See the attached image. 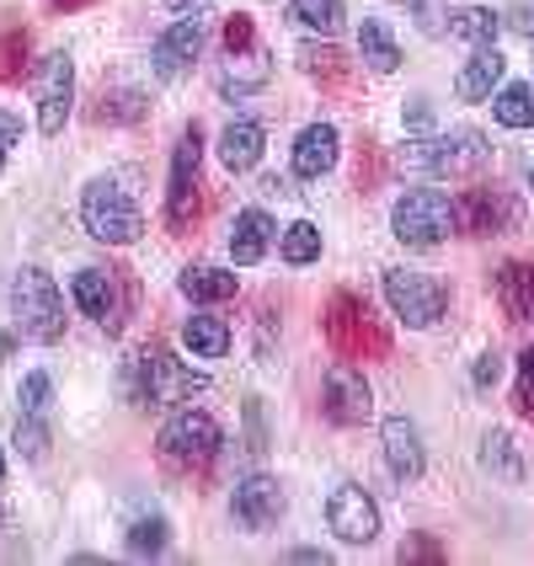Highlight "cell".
I'll return each mask as SVG.
<instances>
[{"mask_svg": "<svg viewBox=\"0 0 534 566\" xmlns=\"http://www.w3.org/2000/svg\"><path fill=\"white\" fill-rule=\"evenodd\" d=\"M321 326H326V343L337 358H385L390 353V332L375 321V311L358 300V294H332L326 300V315H321Z\"/></svg>", "mask_w": 534, "mask_h": 566, "instance_id": "7a4b0ae2", "label": "cell"}, {"mask_svg": "<svg viewBox=\"0 0 534 566\" xmlns=\"http://www.w3.org/2000/svg\"><path fill=\"white\" fill-rule=\"evenodd\" d=\"M396 562L411 566V562H443V545L433 535H407L396 545Z\"/></svg>", "mask_w": 534, "mask_h": 566, "instance_id": "f35d334b", "label": "cell"}, {"mask_svg": "<svg viewBox=\"0 0 534 566\" xmlns=\"http://www.w3.org/2000/svg\"><path fill=\"white\" fill-rule=\"evenodd\" d=\"M379 439H385V465H390L396 481H417L422 475L428 454H422V433H417L411 417H385L379 422Z\"/></svg>", "mask_w": 534, "mask_h": 566, "instance_id": "2e32d148", "label": "cell"}, {"mask_svg": "<svg viewBox=\"0 0 534 566\" xmlns=\"http://www.w3.org/2000/svg\"><path fill=\"white\" fill-rule=\"evenodd\" d=\"M230 64H235V70L220 81L224 96H247V92H256V86L268 81V54H262V49H252V54H235Z\"/></svg>", "mask_w": 534, "mask_h": 566, "instance_id": "1f68e13d", "label": "cell"}, {"mask_svg": "<svg viewBox=\"0 0 534 566\" xmlns=\"http://www.w3.org/2000/svg\"><path fill=\"white\" fill-rule=\"evenodd\" d=\"M337 150H343V139H337V128L332 124H311L300 128V139H294V177H326L332 166H337Z\"/></svg>", "mask_w": 534, "mask_h": 566, "instance_id": "ffe728a7", "label": "cell"}, {"mask_svg": "<svg viewBox=\"0 0 534 566\" xmlns=\"http://www.w3.org/2000/svg\"><path fill=\"white\" fill-rule=\"evenodd\" d=\"M203 54V22H198V11H182L171 28L156 38V49H150V70H156L160 81H182L188 75V64Z\"/></svg>", "mask_w": 534, "mask_h": 566, "instance_id": "5bb4252c", "label": "cell"}, {"mask_svg": "<svg viewBox=\"0 0 534 566\" xmlns=\"http://www.w3.org/2000/svg\"><path fill=\"white\" fill-rule=\"evenodd\" d=\"M294 60H300V70H305L311 81H321V86H343L347 81V54L337 43H305Z\"/></svg>", "mask_w": 534, "mask_h": 566, "instance_id": "83f0119b", "label": "cell"}, {"mask_svg": "<svg viewBox=\"0 0 534 566\" xmlns=\"http://www.w3.org/2000/svg\"><path fill=\"white\" fill-rule=\"evenodd\" d=\"M358 60L369 64L375 75H396L401 70V43H396V32L385 28L379 17L358 22Z\"/></svg>", "mask_w": 534, "mask_h": 566, "instance_id": "603a6c76", "label": "cell"}, {"mask_svg": "<svg viewBox=\"0 0 534 566\" xmlns=\"http://www.w3.org/2000/svg\"><path fill=\"white\" fill-rule=\"evenodd\" d=\"M279 256L289 268H311L315 256H321V230L311 220H294L289 230H279Z\"/></svg>", "mask_w": 534, "mask_h": 566, "instance_id": "4dcf8cb0", "label": "cell"}, {"mask_svg": "<svg viewBox=\"0 0 534 566\" xmlns=\"http://www.w3.org/2000/svg\"><path fill=\"white\" fill-rule=\"evenodd\" d=\"M81 224H86V235L102 241V247H134V241H139V230H145L139 203H134L113 177L86 182V192H81Z\"/></svg>", "mask_w": 534, "mask_h": 566, "instance_id": "277c9868", "label": "cell"}, {"mask_svg": "<svg viewBox=\"0 0 534 566\" xmlns=\"http://www.w3.org/2000/svg\"><path fill=\"white\" fill-rule=\"evenodd\" d=\"M486 134H475V128H454V134H443L439 139V177H471L486 166Z\"/></svg>", "mask_w": 534, "mask_h": 566, "instance_id": "7402d4cb", "label": "cell"}, {"mask_svg": "<svg viewBox=\"0 0 534 566\" xmlns=\"http://www.w3.org/2000/svg\"><path fill=\"white\" fill-rule=\"evenodd\" d=\"M230 513H235V524L241 530H273L283 518V486L273 475H247V481H235V492H230Z\"/></svg>", "mask_w": 534, "mask_h": 566, "instance_id": "9a60e30c", "label": "cell"}, {"mask_svg": "<svg viewBox=\"0 0 534 566\" xmlns=\"http://www.w3.org/2000/svg\"><path fill=\"white\" fill-rule=\"evenodd\" d=\"M390 230H396V241L411 247V252H433V247H443V241L460 230V220H454V198L428 192V188L401 192L396 209H390Z\"/></svg>", "mask_w": 534, "mask_h": 566, "instance_id": "5b68a950", "label": "cell"}, {"mask_svg": "<svg viewBox=\"0 0 534 566\" xmlns=\"http://www.w3.org/2000/svg\"><path fill=\"white\" fill-rule=\"evenodd\" d=\"M492 289H498V305H503L507 321L530 326L534 321V256H513V262H503L498 279H492Z\"/></svg>", "mask_w": 534, "mask_h": 566, "instance_id": "e0dca14e", "label": "cell"}, {"mask_svg": "<svg viewBox=\"0 0 534 566\" xmlns=\"http://www.w3.org/2000/svg\"><path fill=\"white\" fill-rule=\"evenodd\" d=\"M28 75V32H6L0 38V81H22Z\"/></svg>", "mask_w": 534, "mask_h": 566, "instance_id": "d590c367", "label": "cell"}, {"mask_svg": "<svg viewBox=\"0 0 534 566\" xmlns=\"http://www.w3.org/2000/svg\"><path fill=\"white\" fill-rule=\"evenodd\" d=\"M530 182H534V171H530Z\"/></svg>", "mask_w": 534, "mask_h": 566, "instance_id": "681fc988", "label": "cell"}, {"mask_svg": "<svg viewBox=\"0 0 534 566\" xmlns=\"http://www.w3.org/2000/svg\"><path fill=\"white\" fill-rule=\"evenodd\" d=\"M11 443H17V449H22V460H32V465H38V460H43V454H49V422H43V417H32V411H17V433H11Z\"/></svg>", "mask_w": 534, "mask_h": 566, "instance_id": "836d02e7", "label": "cell"}, {"mask_svg": "<svg viewBox=\"0 0 534 566\" xmlns=\"http://www.w3.org/2000/svg\"><path fill=\"white\" fill-rule=\"evenodd\" d=\"M160 460L166 465H177V471H192V465H209L214 454L224 449V433L220 422H214V411L203 407H177L166 417V428H160Z\"/></svg>", "mask_w": 534, "mask_h": 566, "instance_id": "52a82bcc", "label": "cell"}, {"mask_svg": "<svg viewBox=\"0 0 534 566\" xmlns=\"http://www.w3.org/2000/svg\"><path fill=\"white\" fill-rule=\"evenodd\" d=\"M454 220L465 235H503L519 224V203L503 188H471L454 198Z\"/></svg>", "mask_w": 534, "mask_h": 566, "instance_id": "4fadbf2b", "label": "cell"}, {"mask_svg": "<svg viewBox=\"0 0 534 566\" xmlns=\"http://www.w3.org/2000/svg\"><path fill=\"white\" fill-rule=\"evenodd\" d=\"M203 128L188 124L177 150H171V182H166V230L171 235H192V224L203 214Z\"/></svg>", "mask_w": 534, "mask_h": 566, "instance_id": "3957f363", "label": "cell"}, {"mask_svg": "<svg viewBox=\"0 0 534 566\" xmlns=\"http://www.w3.org/2000/svg\"><path fill=\"white\" fill-rule=\"evenodd\" d=\"M326 524H332V535L343 539V545H375L379 539V507L364 486L347 481V486L332 492V503H326Z\"/></svg>", "mask_w": 534, "mask_h": 566, "instance_id": "7c38bea8", "label": "cell"}, {"mask_svg": "<svg viewBox=\"0 0 534 566\" xmlns=\"http://www.w3.org/2000/svg\"><path fill=\"white\" fill-rule=\"evenodd\" d=\"M17 139H22V118L0 107V166H6V156L17 150Z\"/></svg>", "mask_w": 534, "mask_h": 566, "instance_id": "60d3db41", "label": "cell"}, {"mask_svg": "<svg viewBox=\"0 0 534 566\" xmlns=\"http://www.w3.org/2000/svg\"><path fill=\"white\" fill-rule=\"evenodd\" d=\"M262 150H268V134H262V124H256V118H235V124H224V134H220V166L230 171V177H247V171H256Z\"/></svg>", "mask_w": 534, "mask_h": 566, "instance_id": "ac0fdd59", "label": "cell"}, {"mask_svg": "<svg viewBox=\"0 0 534 566\" xmlns=\"http://www.w3.org/2000/svg\"><path fill=\"white\" fill-rule=\"evenodd\" d=\"M396 166L401 171H422V177H439V139H407Z\"/></svg>", "mask_w": 534, "mask_h": 566, "instance_id": "e575fe53", "label": "cell"}, {"mask_svg": "<svg viewBox=\"0 0 534 566\" xmlns=\"http://www.w3.org/2000/svg\"><path fill=\"white\" fill-rule=\"evenodd\" d=\"M503 75H507V60L498 54V43L492 49H471V60L460 64V75H454V96L460 102H486L503 86Z\"/></svg>", "mask_w": 534, "mask_h": 566, "instance_id": "d6986e66", "label": "cell"}, {"mask_svg": "<svg viewBox=\"0 0 534 566\" xmlns=\"http://www.w3.org/2000/svg\"><path fill=\"white\" fill-rule=\"evenodd\" d=\"M289 22H300L305 32L332 38V32L343 28V0H289Z\"/></svg>", "mask_w": 534, "mask_h": 566, "instance_id": "f546056e", "label": "cell"}, {"mask_svg": "<svg viewBox=\"0 0 534 566\" xmlns=\"http://www.w3.org/2000/svg\"><path fill=\"white\" fill-rule=\"evenodd\" d=\"M407 128H417V134H422V128H433V107H428V96H411L407 102Z\"/></svg>", "mask_w": 534, "mask_h": 566, "instance_id": "7bdbcfd3", "label": "cell"}, {"mask_svg": "<svg viewBox=\"0 0 534 566\" xmlns=\"http://www.w3.org/2000/svg\"><path fill=\"white\" fill-rule=\"evenodd\" d=\"M0 481H6V449H0Z\"/></svg>", "mask_w": 534, "mask_h": 566, "instance_id": "c3c4849f", "label": "cell"}, {"mask_svg": "<svg viewBox=\"0 0 534 566\" xmlns=\"http://www.w3.org/2000/svg\"><path fill=\"white\" fill-rule=\"evenodd\" d=\"M6 353H11V337H0V358H6Z\"/></svg>", "mask_w": 534, "mask_h": 566, "instance_id": "7dc6e473", "label": "cell"}, {"mask_svg": "<svg viewBox=\"0 0 534 566\" xmlns=\"http://www.w3.org/2000/svg\"><path fill=\"white\" fill-rule=\"evenodd\" d=\"M498 28H503V17H498L492 6H460V11L449 17V32H454L460 43H471V49H492V43H498Z\"/></svg>", "mask_w": 534, "mask_h": 566, "instance_id": "484cf974", "label": "cell"}, {"mask_svg": "<svg viewBox=\"0 0 534 566\" xmlns=\"http://www.w3.org/2000/svg\"><path fill=\"white\" fill-rule=\"evenodd\" d=\"M11 321L28 343L54 347L64 337V300H60V283L49 279L43 268H17L11 279Z\"/></svg>", "mask_w": 534, "mask_h": 566, "instance_id": "6da1fadb", "label": "cell"}, {"mask_svg": "<svg viewBox=\"0 0 534 566\" xmlns=\"http://www.w3.org/2000/svg\"><path fill=\"white\" fill-rule=\"evenodd\" d=\"M224 49H230V60H235V54H252V49H256V22L247 17V11L224 17Z\"/></svg>", "mask_w": 534, "mask_h": 566, "instance_id": "74e56055", "label": "cell"}, {"mask_svg": "<svg viewBox=\"0 0 534 566\" xmlns=\"http://www.w3.org/2000/svg\"><path fill=\"white\" fill-rule=\"evenodd\" d=\"M75 305L92 315L102 332H124L128 321V305H134V273H124V268H81L75 273Z\"/></svg>", "mask_w": 534, "mask_h": 566, "instance_id": "9c48e42d", "label": "cell"}, {"mask_svg": "<svg viewBox=\"0 0 534 566\" xmlns=\"http://www.w3.org/2000/svg\"><path fill=\"white\" fill-rule=\"evenodd\" d=\"M177 289L188 294L192 305H224V300H235V273L230 268H209V262H192V268H182Z\"/></svg>", "mask_w": 534, "mask_h": 566, "instance_id": "cb8c5ba5", "label": "cell"}, {"mask_svg": "<svg viewBox=\"0 0 534 566\" xmlns=\"http://www.w3.org/2000/svg\"><path fill=\"white\" fill-rule=\"evenodd\" d=\"M481 465L498 475V481H524V454H519L513 433H503V428H492L481 439Z\"/></svg>", "mask_w": 534, "mask_h": 566, "instance_id": "f1b7e54d", "label": "cell"}, {"mask_svg": "<svg viewBox=\"0 0 534 566\" xmlns=\"http://www.w3.org/2000/svg\"><path fill=\"white\" fill-rule=\"evenodd\" d=\"M513 401H519L524 417H534V347L519 353V396H513Z\"/></svg>", "mask_w": 534, "mask_h": 566, "instance_id": "ab89813d", "label": "cell"}, {"mask_svg": "<svg viewBox=\"0 0 534 566\" xmlns=\"http://www.w3.org/2000/svg\"><path fill=\"white\" fill-rule=\"evenodd\" d=\"M166 539H171V524H166L160 513L128 524V551H134V556H160V551H166Z\"/></svg>", "mask_w": 534, "mask_h": 566, "instance_id": "d6a6232c", "label": "cell"}, {"mask_svg": "<svg viewBox=\"0 0 534 566\" xmlns=\"http://www.w3.org/2000/svg\"><path fill=\"white\" fill-rule=\"evenodd\" d=\"M321 411H326L337 428H358V422H369V411H375V390H369L364 369H353V358H337V364L321 375Z\"/></svg>", "mask_w": 534, "mask_h": 566, "instance_id": "8fae6325", "label": "cell"}, {"mask_svg": "<svg viewBox=\"0 0 534 566\" xmlns=\"http://www.w3.org/2000/svg\"><path fill=\"white\" fill-rule=\"evenodd\" d=\"M385 305L396 311L401 326L411 332H428L439 326L443 311H449V289H443L433 273H417V268H390L385 273Z\"/></svg>", "mask_w": 534, "mask_h": 566, "instance_id": "ba28073f", "label": "cell"}, {"mask_svg": "<svg viewBox=\"0 0 534 566\" xmlns=\"http://www.w3.org/2000/svg\"><path fill=\"white\" fill-rule=\"evenodd\" d=\"M498 375H503V358H498V353H481V358H475V385L486 390V385H498Z\"/></svg>", "mask_w": 534, "mask_h": 566, "instance_id": "b9f144b4", "label": "cell"}, {"mask_svg": "<svg viewBox=\"0 0 534 566\" xmlns=\"http://www.w3.org/2000/svg\"><path fill=\"white\" fill-rule=\"evenodd\" d=\"M294 562H305V566H326V551H315V545H300V551H294Z\"/></svg>", "mask_w": 534, "mask_h": 566, "instance_id": "ee69618b", "label": "cell"}, {"mask_svg": "<svg viewBox=\"0 0 534 566\" xmlns=\"http://www.w3.org/2000/svg\"><path fill=\"white\" fill-rule=\"evenodd\" d=\"M54 401V379L49 375H28L22 379V390H17V411H32V417H43Z\"/></svg>", "mask_w": 534, "mask_h": 566, "instance_id": "8d00e7d4", "label": "cell"}, {"mask_svg": "<svg viewBox=\"0 0 534 566\" xmlns=\"http://www.w3.org/2000/svg\"><path fill=\"white\" fill-rule=\"evenodd\" d=\"M192 390H203V375L177 364L166 347H145L128 364V396L139 407H182V401H192Z\"/></svg>", "mask_w": 534, "mask_h": 566, "instance_id": "8992f818", "label": "cell"}, {"mask_svg": "<svg viewBox=\"0 0 534 566\" xmlns=\"http://www.w3.org/2000/svg\"><path fill=\"white\" fill-rule=\"evenodd\" d=\"M492 118L503 128H534V86L530 81H513L492 92Z\"/></svg>", "mask_w": 534, "mask_h": 566, "instance_id": "4316f807", "label": "cell"}, {"mask_svg": "<svg viewBox=\"0 0 534 566\" xmlns=\"http://www.w3.org/2000/svg\"><path fill=\"white\" fill-rule=\"evenodd\" d=\"M54 11H81V6H92V0H49Z\"/></svg>", "mask_w": 534, "mask_h": 566, "instance_id": "f6af8a7d", "label": "cell"}, {"mask_svg": "<svg viewBox=\"0 0 534 566\" xmlns=\"http://www.w3.org/2000/svg\"><path fill=\"white\" fill-rule=\"evenodd\" d=\"M182 347L198 353V358H224V353H230V326H224L220 315L198 311L182 321Z\"/></svg>", "mask_w": 534, "mask_h": 566, "instance_id": "d4e9b609", "label": "cell"}, {"mask_svg": "<svg viewBox=\"0 0 534 566\" xmlns=\"http://www.w3.org/2000/svg\"><path fill=\"white\" fill-rule=\"evenodd\" d=\"M273 241H279V224L268 220L262 209H247V214H235L230 224V262L235 268H252L262 256L273 252Z\"/></svg>", "mask_w": 534, "mask_h": 566, "instance_id": "44dd1931", "label": "cell"}, {"mask_svg": "<svg viewBox=\"0 0 534 566\" xmlns=\"http://www.w3.org/2000/svg\"><path fill=\"white\" fill-rule=\"evenodd\" d=\"M171 11H198V0H166Z\"/></svg>", "mask_w": 534, "mask_h": 566, "instance_id": "bcb514c9", "label": "cell"}, {"mask_svg": "<svg viewBox=\"0 0 534 566\" xmlns=\"http://www.w3.org/2000/svg\"><path fill=\"white\" fill-rule=\"evenodd\" d=\"M32 107H38V134H64L70 107H75V60L70 54H49L32 70Z\"/></svg>", "mask_w": 534, "mask_h": 566, "instance_id": "30bf717a", "label": "cell"}]
</instances>
